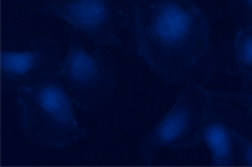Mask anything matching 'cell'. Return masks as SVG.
<instances>
[{"mask_svg":"<svg viewBox=\"0 0 252 167\" xmlns=\"http://www.w3.org/2000/svg\"><path fill=\"white\" fill-rule=\"evenodd\" d=\"M220 0H127V51L165 84L207 85L218 69L213 24Z\"/></svg>","mask_w":252,"mask_h":167,"instance_id":"cell-1","label":"cell"},{"mask_svg":"<svg viewBox=\"0 0 252 167\" xmlns=\"http://www.w3.org/2000/svg\"><path fill=\"white\" fill-rule=\"evenodd\" d=\"M19 127L26 139L42 148L62 150L89 136L80 127L73 102L61 74L44 77L15 92Z\"/></svg>","mask_w":252,"mask_h":167,"instance_id":"cell-2","label":"cell"},{"mask_svg":"<svg viewBox=\"0 0 252 167\" xmlns=\"http://www.w3.org/2000/svg\"><path fill=\"white\" fill-rule=\"evenodd\" d=\"M68 52L61 78L64 82L72 102L86 113H96L111 101L119 82V63L106 47L92 54L85 49L80 31L67 24Z\"/></svg>","mask_w":252,"mask_h":167,"instance_id":"cell-3","label":"cell"},{"mask_svg":"<svg viewBox=\"0 0 252 167\" xmlns=\"http://www.w3.org/2000/svg\"><path fill=\"white\" fill-rule=\"evenodd\" d=\"M213 96L206 85L184 83L172 110L139 141V152L146 165L161 148L186 151L197 148L198 127L206 116Z\"/></svg>","mask_w":252,"mask_h":167,"instance_id":"cell-4","label":"cell"},{"mask_svg":"<svg viewBox=\"0 0 252 167\" xmlns=\"http://www.w3.org/2000/svg\"><path fill=\"white\" fill-rule=\"evenodd\" d=\"M127 0H43L35 10L60 18L86 35L96 48H124L118 33L125 29Z\"/></svg>","mask_w":252,"mask_h":167,"instance_id":"cell-5","label":"cell"},{"mask_svg":"<svg viewBox=\"0 0 252 167\" xmlns=\"http://www.w3.org/2000/svg\"><path fill=\"white\" fill-rule=\"evenodd\" d=\"M238 136L252 139V118L249 112L236 107L229 99L213 97L198 127V139L208 147L213 165L236 166Z\"/></svg>","mask_w":252,"mask_h":167,"instance_id":"cell-6","label":"cell"},{"mask_svg":"<svg viewBox=\"0 0 252 167\" xmlns=\"http://www.w3.org/2000/svg\"><path fill=\"white\" fill-rule=\"evenodd\" d=\"M63 67L64 58L57 43L49 37H37L31 42V51L1 52V88L17 92L44 77L61 74Z\"/></svg>","mask_w":252,"mask_h":167,"instance_id":"cell-7","label":"cell"},{"mask_svg":"<svg viewBox=\"0 0 252 167\" xmlns=\"http://www.w3.org/2000/svg\"><path fill=\"white\" fill-rule=\"evenodd\" d=\"M218 69L228 76H252V27L237 29L232 39L218 47Z\"/></svg>","mask_w":252,"mask_h":167,"instance_id":"cell-8","label":"cell"},{"mask_svg":"<svg viewBox=\"0 0 252 167\" xmlns=\"http://www.w3.org/2000/svg\"><path fill=\"white\" fill-rule=\"evenodd\" d=\"M211 94L213 97H220L232 101L233 103L241 105L249 112L252 118V76L244 78V84L238 92L220 91V89H211Z\"/></svg>","mask_w":252,"mask_h":167,"instance_id":"cell-9","label":"cell"},{"mask_svg":"<svg viewBox=\"0 0 252 167\" xmlns=\"http://www.w3.org/2000/svg\"><path fill=\"white\" fill-rule=\"evenodd\" d=\"M228 9L236 28L252 27V0H228Z\"/></svg>","mask_w":252,"mask_h":167,"instance_id":"cell-10","label":"cell"},{"mask_svg":"<svg viewBox=\"0 0 252 167\" xmlns=\"http://www.w3.org/2000/svg\"><path fill=\"white\" fill-rule=\"evenodd\" d=\"M236 166H252V139L245 136L237 137Z\"/></svg>","mask_w":252,"mask_h":167,"instance_id":"cell-11","label":"cell"},{"mask_svg":"<svg viewBox=\"0 0 252 167\" xmlns=\"http://www.w3.org/2000/svg\"><path fill=\"white\" fill-rule=\"evenodd\" d=\"M14 1H24V0H14Z\"/></svg>","mask_w":252,"mask_h":167,"instance_id":"cell-12","label":"cell"}]
</instances>
